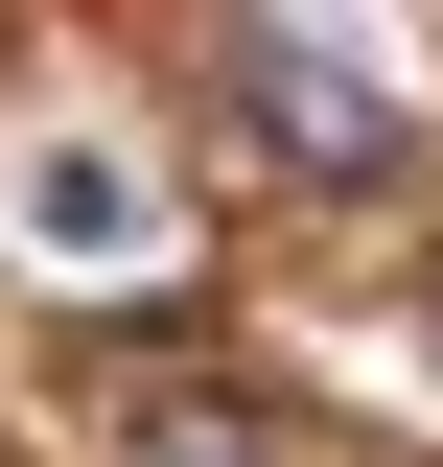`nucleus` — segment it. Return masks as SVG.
<instances>
[{
	"instance_id": "f257e3e1",
	"label": "nucleus",
	"mask_w": 443,
	"mask_h": 467,
	"mask_svg": "<svg viewBox=\"0 0 443 467\" xmlns=\"http://www.w3.org/2000/svg\"><path fill=\"white\" fill-rule=\"evenodd\" d=\"M211 94L257 117L280 187H327V211H397V187H420V117H397L350 47H304V24H211Z\"/></svg>"
},
{
	"instance_id": "7ed1b4c3",
	"label": "nucleus",
	"mask_w": 443,
	"mask_h": 467,
	"mask_svg": "<svg viewBox=\"0 0 443 467\" xmlns=\"http://www.w3.org/2000/svg\"><path fill=\"white\" fill-rule=\"evenodd\" d=\"M117 467H280V444H257V420H233V398H164V420H140V444H117Z\"/></svg>"
},
{
	"instance_id": "f03ea898",
	"label": "nucleus",
	"mask_w": 443,
	"mask_h": 467,
	"mask_svg": "<svg viewBox=\"0 0 443 467\" xmlns=\"http://www.w3.org/2000/svg\"><path fill=\"white\" fill-rule=\"evenodd\" d=\"M0 234H24V257H70V281H94V257H140V164H117V140H24V187H0Z\"/></svg>"
}]
</instances>
